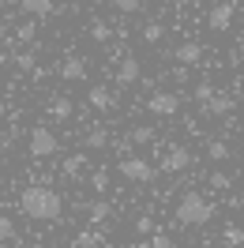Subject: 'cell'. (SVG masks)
Returning <instances> with one entry per match:
<instances>
[{"label": "cell", "mask_w": 244, "mask_h": 248, "mask_svg": "<svg viewBox=\"0 0 244 248\" xmlns=\"http://www.w3.org/2000/svg\"><path fill=\"white\" fill-rule=\"evenodd\" d=\"M211 248H218V245H211Z\"/></svg>", "instance_id": "ab89813d"}, {"label": "cell", "mask_w": 244, "mask_h": 248, "mask_svg": "<svg viewBox=\"0 0 244 248\" xmlns=\"http://www.w3.org/2000/svg\"><path fill=\"white\" fill-rule=\"evenodd\" d=\"M4 241H15V222L8 215H0V245H4Z\"/></svg>", "instance_id": "484cf974"}, {"label": "cell", "mask_w": 244, "mask_h": 248, "mask_svg": "<svg viewBox=\"0 0 244 248\" xmlns=\"http://www.w3.org/2000/svg\"><path fill=\"white\" fill-rule=\"evenodd\" d=\"M83 166H87V155L79 151V155L64 158V177H76V173H83Z\"/></svg>", "instance_id": "44dd1931"}, {"label": "cell", "mask_w": 244, "mask_h": 248, "mask_svg": "<svg viewBox=\"0 0 244 248\" xmlns=\"http://www.w3.org/2000/svg\"><path fill=\"white\" fill-rule=\"evenodd\" d=\"M98 245H102V237H98L94 230H83L76 237V248H98Z\"/></svg>", "instance_id": "d4e9b609"}, {"label": "cell", "mask_w": 244, "mask_h": 248, "mask_svg": "<svg viewBox=\"0 0 244 248\" xmlns=\"http://www.w3.org/2000/svg\"><path fill=\"white\" fill-rule=\"evenodd\" d=\"M162 34H166V27H162V23H147V27H143V42H147V46H154V42H162Z\"/></svg>", "instance_id": "cb8c5ba5"}, {"label": "cell", "mask_w": 244, "mask_h": 248, "mask_svg": "<svg viewBox=\"0 0 244 248\" xmlns=\"http://www.w3.org/2000/svg\"><path fill=\"white\" fill-rule=\"evenodd\" d=\"M15 38H19V42H23V46H30L34 38H38V23H34V19H27V23H19Z\"/></svg>", "instance_id": "ffe728a7"}, {"label": "cell", "mask_w": 244, "mask_h": 248, "mask_svg": "<svg viewBox=\"0 0 244 248\" xmlns=\"http://www.w3.org/2000/svg\"><path fill=\"white\" fill-rule=\"evenodd\" d=\"M211 185H214V188H229V177H226V173H214Z\"/></svg>", "instance_id": "1f68e13d"}, {"label": "cell", "mask_w": 244, "mask_h": 248, "mask_svg": "<svg viewBox=\"0 0 244 248\" xmlns=\"http://www.w3.org/2000/svg\"><path fill=\"white\" fill-rule=\"evenodd\" d=\"M124 248H136V245H124Z\"/></svg>", "instance_id": "74e56055"}, {"label": "cell", "mask_w": 244, "mask_h": 248, "mask_svg": "<svg viewBox=\"0 0 244 248\" xmlns=\"http://www.w3.org/2000/svg\"><path fill=\"white\" fill-rule=\"evenodd\" d=\"M222 245H226V248H241V245H244V230L229 222L226 230H222Z\"/></svg>", "instance_id": "2e32d148"}, {"label": "cell", "mask_w": 244, "mask_h": 248, "mask_svg": "<svg viewBox=\"0 0 244 248\" xmlns=\"http://www.w3.org/2000/svg\"><path fill=\"white\" fill-rule=\"evenodd\" d=\"M4 117H8V102L0 98V121H4Z\"/></svg>", "instance_id": "d6a6232c"}, {"label": "cell", "mask_w": 244, "mask_h": 248, "mask_svg": "<svg viewBox=\"0 0 244 248\" xmlns=\"http://www.w3.org/2000/svg\"><path fill=\"white\" fill-rule=\"evenodd\" d=\"M241 57H244V42H241Z\"/></svg>", "instance_id": "8d00e7d4"}, {"label": "cell", "mask_w": 244, "mask_h": 248, "mask_svg": "<svg viewBox=\"0 0 244 248\" xmlns=\"http://www.w3.org/2000/svg\"><path fill=\"white\" fill-rule=\"evenodd\" d=\"M233 16H237V4L233 0H218V4H211V12H207V27L211 31H229Z\"/></svg>", "instance_id": "52a82bcc"}, {"label": "cell", "mask_w": 244, "mask_h": 248, "mask_svg": "<svg viewBox=\"0 0 244 248\" xmlns=\"http://www.w3.org/2000/svg\"><path fill=\"white\" fill-rule=\"evenodd\" d=\"M207 158H211V162H226V158H229V147H226V143H218V140H214L211 147H207Z\"/></svg>", "instance_id": "4316f807"}, {"label": "cell", "mask_w": 244, "mask_h": 248, "mask_svg": "<svg viewBox=\"0 0 244 248\" xmlns=\"http://www.w3.org/2000/svg\"><path fill=\"white\" fill-rule=\"evenodd\" d=\"M87 102H91V109H98V113H109V109L117 106L113 94H109V87H91V91H87Z\"/></svg>", "instance_id": "4fadbf2b"}, {"label": "cell", "mask_w": 244, "mask_h": 248, "mask_svg": "<svg viewBox=\"0 0 244 248\" xmlns=\"http://www.w3.org/2000/svg\"><path fill=\"white\" fill-rule=\"evenodd\" d=\"M136 233H154V218L151 215H139L136 218Z\"/></svg>", "instance_id": "4dcf8cb0"}, {"label": "cell", "mask_w": 244, "mask_h": 248, "mask_svg": "<svg viewBox=\"0 0 244 248\" xmlns=\"http://www.w3.org/2000/svg\"><path fill=\"white\" fill-rule=\"evenodd\" d=\"M91 188H94V192H106V188H109V173L106 170H94L91 173Z\"/></svg>", "instance_id": "f1b7e54d"}, {"label": "cell", "mask_w": 244, "mask_h": 248, "mask_svg": "<svg viewBox=\"0 0 244 248\" xmlns=\"http://www.w3.org/2000/svg\"><path fill=\"white\" fill-rule=\"evenodd\" d=\"M91 38L102 46V42H109V38H113V27H109V23H102V19H94V23H91Z\"/></svg>", "instance_id": "7402d4cb"}, {"label": "cell", "mask_w": 244, "mask_h": 248, "mask_svg": "<svg viewBox=\"0 0 244 248\" xmlns=\"http://www.w3.org/2000/svg\"><path fill=\"white\" fill-rule=\"evenodd\" d=\"M214 218V207L207 196H199V192H184L181 203H177V222L181 226H207Z\"/></svg>", "instance_id": "7a4b0ae2"}, {"label": "cell", "mask_w": 244, "mask_h": 248, "mask_svg": "<svg viewBox=\"0 0 244 248\" xmlns=\"http://www.w3.org/2000/svg\"><path fill=\"white\" fill-rule=\"evenodd\" d=\"M147 109H151L154 117H177V113H181V94H173V91H154L151 98H147Z\"/></svg>", "instance_id": "5b68a950"}, {"label": "cell", "mask_w": 244, "mask_h": 248, "mask_svg": "<svg viewBox=\"0 0 244 248\" xmlns=\"http://www.w3.org/2000/svg\"><path fill=\"white\" fill-rule=\"evenodd\" d=\"M139 76H143L139 57H121V64H117V87H132V83H139Z\"/></svg>", "instance_id": "ba28073f"}, {"label": "cell", "mask_w": 244, "mask_h": 248, "mask_svg": "<svg viewBox=\"0 0 244 248\" xmlns=\"http://www.w3.org/2000/svg\"><path fill=\"white\" fill-rule=\"evenodd\" d=\"M72 113H76L72 98H53V102H49V117H53V121H68Z\"/></svg>", "instance_id": "9a60e30c"}, {"label": "cell", "mask_w": 244, "mask_h": 248, "mask_svg": "<svg viewBox=\"0 0 244 248\" xmlns=\"http://www.w3.org/2000/svg\"><path fill=\"white\" fill-rule=\"evenodd\" d=\"M12 61H15L19 72H30V76H34V68H38V53H15Z\"/></svg>", "instance_id": "603a6c76"}, {"label": "cell", "mask_w": 244, "mask_h": 248, "mask_svg": "<svg viewBox=\"0 0 244 248\" xmlns=\"http://www.w3.org/2000/svg\"><path fill=\"white\" fill-rule=\"evenodd\" d=\"M83 147H91V151H102V147H109V132H106V128H91Z\"/></svg>", "instance_id": "e0dca14e"}, {"label": "cell", "mask_w": 244, "mask_h": 248, "mask_svg": "<svg viewBox=\"0 0 244 248\" xmlns=\"http://www.w3.org/2000/svg\"><path fill=\"white\" fill-rule=\"evenodd\" d=\"M151 248H177V245H173V237H166V233L154 230L151 233Z\"/></svg>", "instance_id": "f546056e"}, {"label": "cell", "mask_w": 244, "mask_h": 248, "mask_svg": "<svg viewBox=\"0 0 244 248\" xmlns=\"http://www.w3.org/2000/svg\"><path fill=\"white\" fill-rule=\"evenodd\" d=\"M154 140H158V128H154V124H139V128H132V132H128V143H136V147L154 143Z\"/></svg>", "instance_id": "5bb4252c"}, {"label": "cell", "mask_w": 244, "mask_h": 248, "mask_svg": "<svg viewBox=\"0 0 244 248\" xmlns=\"http://www.w3.org/2000/svg\"><path fill=\"white\" fill-rule=\"evenodd\" d=\"M199 57H203V46L199 42H184V46L173 49V61L184 64V68H192V64H199Z\"/></svg>", "instance_id": "8fae6325"}, {"label": "cell", "mask_w": 244, "mask_h": 248, "mask_svg": "<svg viewBox=\"0 0 244 248\" xmlns=\"http://www.w3.org/2000/svg\"><path fill=\"white\" fill-rule=\"evenodd\" d=\"M19 207H23V215L34 218V222H57L64 211V203L61 196L53 192V188L46 185H30V188H23V196H19Z\"/></svg>", "instance_id": "6da1fadb"}, {"label": "cell", "mask_w": 244, "mask_h": 248, "mask_svg": "<svg viewBox=\"0 0 244 248\" xmlns=\"http://www.w3.org/2000/svg\"><path fill=\"white\" fill-rule=\"evenodd\" d=\"M87 218H91L94 226H98V222H106V218H109V203H106V200H94V203H87Z\"/></svg>", "instance_id": "ac0fdd59"}, {"label": "cell", "mask_w": 244, "mask_h": 248, "mask_svg": "<svg viewBox=\"0 0 244 248\" xmlns=\"http://www.w3.org/2000/svg\"><path fill=\"white\" fill-rule=\"evenodd\" d=\"M61 76H64V83H83V79H87V61L76 57V53L64 57L61 61Z\"/></svg>", "instance_id": "30bf717a"}, {"label": "cell", "mask_w": 244, "mask_h": 248, "mask_svg": "<svg viewBox=\"0 0 244 248\" xmlns=\"http://www.w3.org/2000/svg\"><path fill=\"white\" fill-rule=\"evenodd\" d=\"M117 173H121V177H128L132 185H147V181H154V177H158V170H154L147 158H121Z\"/></svg>", "instance_id": "3957f363"}, {"label": "cell", "mask_w": 244, "mask_h": 248, "mask_svg": "<svg viewBox=\"0 0 244 248\" xmlns=\"http://www.w3.org/2000/svg\"><path fill=\"white\" fill-rule=\"evenodd\" d=\"M15 248H34V245H27V241H19V237H15Z\"/></svg>", "instance_id": "836d02e7"}, {"label": "cell", "mask_w": 244, "mask_h": 248, "mask_svg": "<svg viewBox=\"0 0 244 248\" xmlns=\"http://www.w3.org/2000/svg\"><path fill=\"white\" fill-rule=\"evenodd\" d=\"M177 4H192V0H177Z\"/></svg>", "instance_id": "e575fe53"}, {"label": "cell", "mask_w": 244, "mask_h": 248, "mask_svg": "<svg viewBox=\"0 0 244 248\" xmlns=\"http://www.w3.org/2000/svg\"><path fill=\"white\" fill-rule=\"evenodd\" d=\"M214 94H218V87H214V83H196V91H192V98H196L199 102V109L207 106V102H211Z\"/></svg>", "instance_id": "d6986e66"}, {"label": "cell", "mask_w": 244, "mask_h": 248, "mask_svg": "<svg viewBox=\"0 0 244 248\" xmlns=\"http://www.w3.org/2000/svg\"><path fill=\"white\" fill-rule=\"evenodd\" d=\"M61 151V143H57V136L49 132L46 124H38V128H30V155L34 158H49Z\"/></svg>", "instance_id": "8992f818"}, {"label": "cell", "mask_w": 244, "mask_h": 248, "mask_svg": "<svg viewBox=\"0 0 244 248\" xmlns=\"http://www.w3.org/2000/svg\"><path fill=\"white\" fill-rule=\"evenodd\" d=\"M4 61H8V57H0V68H4Z\"/></svg>", "instance_id": "d590c367"}, {"label": "cell", "mask_w": 244, "mask_h": 248, "mask_svg": "<svg viewBox=\"0 0 244 248\" xmlns=\"http://www.w3.org/2000/svg\"><path fill=\"white\" fill-rule=\"evenodd\" d=\"M143 4H147V0H113V8H117V12H124V16H132V12H139Z\"/></svg>", "instance_id": "83f0119b"}, {"label": "cell", "mask_w": 244, "mask_h": 248, "mask_svg": "<svg viewBox=\"0 0 244 248\" xmlns=\"http://www.w3.org/2000/svg\"><path fill=\"white\" fill-rule=\"evenodd\" d=\"M19 8H23L30 19H46V16L57 12V0H19Z\"/></svg>", "instance_id": "7c38bea8"}, {"label": "cell", "mask_w": 244, "mask_h": 248, "mask_svg": "<svg viewBox=\"0 0 244 248\" xmlns=\"http://www.w3.org/2000/svg\"><path fill=\"white\" fill-rule=\"evenodd\" d=\"M0 166H4V158H0Z\"/></svg>", "instance_id": "f35d334b"}, {"label": "cell", "mask_w": 244, "mask_h": 248, "mask_svg": "<svg viewBox=\"0 0 244 248\" xmlns=\"http://www.w3.org/2000/svg\"><path fill=\"white\" fill-rule=\"evenodd\" d=\"M192 166V151L184 147V143H169L166 155H162V162H158V170L162 173H181Z\"/></svg>", "instance_id": "277c9868"}, {"label": "cell", "mask_w": 244, "mask_h": 248, "mask_svg": "<svg viewBox=\"0 0 244 248\" xmlns=\"http://www.w3.org/2000/svg\"><path fill=\"white\" fill-rule=\"evenodd\" d=\"M233 109H237V98H233V94H214L199 113H203V117H229Z\"/></svg>", "instance_id": "9c48e42d"}]
</instances>
